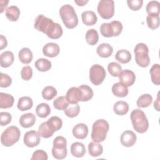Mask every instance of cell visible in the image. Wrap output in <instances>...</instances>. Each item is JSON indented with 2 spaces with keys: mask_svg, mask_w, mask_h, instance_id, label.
Listing matches in <instances>:
<instances>
[{
  "mask_svg": "<svg viewBox=\"0 0 160 160\" xmlns=\"http://www.w3.org/2000/svg\"><path fill=\"white\" fill-rule=\"evenodd\" d=\"M8 42L6 40V38L3 36L1 35L0 36V49L2 50L4 48H5L7 46Z\"/></svg>",
  "mask_w": 160,
  "mask_h": 160,
  "instance_id": "cell-49",
  "label": "cell"
},
{
  "mask_svg": "<svg viewBox=\"0 0 160 160\" xmlns=\"http://www.w3.org/2000/svg\"><path fill=\"white\" fill-rule=\"evenodd\" d=\"M59 15L65 26L68 29H73L78 24V18L74 8L69 4H65L61 7Z\"/></svg>",
  "mask_w": 160,
  "mask_h": 160,
  "instance_id": "cell-2",
  "label": "cell"
},
{
  "mask_svg": "<svg viewBox=\"0 0 160 160\" xmlns=\"http://www.w3.org/2000/svg\"><path fill=\"white\" fill-rule=\"evenodd\" d=\"M18 57L22 63L27 64L30 63L32 60V52L29 48H23L19 51Z\"/></svg>",
  "mask_w": 160,
  "mask_h": 160,
  "instance_id": "cell-24",
  "label": "cell"
},
{
  "mask_svg": "<svg viewBox=\"0 0 160 160\" xmlns=\"http://www.w3.org/2000/svg\"><path fill=\"white\" fill-rule=\"evenodd\" d=\"M33 102L32 99L28 96H23L19 99L18 102V108L21 111H28L32 107Z\"/></svg>",
  "mask_w": 160,
  "mask_h": 160,
  "instance_id": "cell-25",
  "label": "cell"
},
{
  "mask_svg": "<svg viewBox=\"0 0 160 160\" xmlns=\"http://www.w3.org/2000/svg\"><path fill=\"white\" fill-rule=\"evenodd\" d=\"M67 141L66 139L61 136H58L53 141V148L52 154L55 159H62L67 156Z\"/></svg>",
  "mask_w": 160,
  "mask_h": 160,
  "instance_id": "cell-7",
  "label": "cell"
},
{
  "mask_svg": "<svg viewBox=\"0 0 160 160\" xmlns=\"http://www.w3.org/2000/svg\"><path fill=\"white\" fill-rule=\"evenodd\" d=\"M36 69L41 72H45L51 68V62L47 59L39 58L36 60L34 64Z\"/></svg>",
  "mask_w": 160,
  "mask_h": 160,
  "instance_id": "cell-32",
  "label": "cell"
},
{
  "mask_svg": "<svg viewBox=\"0 0 160 160\" xmlns=\"http://www.w3.org/2000/svg\"><path fill=\"white\" fill-rule=\"evenodd\" d=\"M119 80L120 82L122 83L127 87L131 86L135 82L136 76L133 71L129 69H124L122 71L119 76Z\"/></svg>",
  "mask_w": 160,
  "mask_h": 160,
  "instance_id": "cell-12",
  "label": "cell"
},
{
  "mask_svg": "<svg viewBox=\"0 0 160 160\" xmlns=\"http://www.w3.org/2000/svg\"><path fill=\"white\" fill-rule=\"evenodd\" d=\"M80 112V107L78 104H71L64 110V114L69 118H72L77 116Z\"/></svg>",
  "mask_w": 160,
  "mask_h": 160,
  "instance_id": "cell-40",
  "label": "cell"
},
{
  "mask_svg": "<svg viewBox=\"0 0 160 160\" xmlns=\"http://www.w3.org/2000/svg\"><path fill=\"white\" fill-rule=\"evenodd\" d=\"M89 154L92 157H98L102 154L103 152V148L102 145L94 141L91 142L88 144Z\"/></svg>",
  "mask_w": 160,
  "mask_h": 160,
  "instance_id": "cell-27",
  "label": "cell"
},
{
  "mask_svg": "<svg viewBox=\"0 0 160 160\" xmlns=\"http://www.w3.org/2000/svg\"><path fill=\"white\" fill-rule=\"evenodd\" d=\"M9 2V1L8 0H1L0 1V12L2 13L3 12V11L5 10V9L6 8Z\"/></svg>",
  "mask_w": 160,
  "mask_h": 160,
  "instance_id": "cell-50",
  "label": "cell"
},
{
  "mask_svg": "<svg viewBox=\"0 0 160 160\" xmlns=\"http://www.w3.org/2000/svg\"><path fill=\"white\" fill-rule=\"evenodd\" d=\"M96 52L100 57L106 58L111 56L113 52V48L108 43H102L97 48Z\"/></svg>",
  "mask_w": 160,
  "mask_h": 160,
  "instance_id": "cell-23",
  "label": "cell"
},
{
  "mask_svg": "<svg viewBox=\"0 0 160 160\" xmlns=\"http://www.w3.org/2000/svg\"><path fill=\"white\" fill-rule=\"evenodd\" d=\"M14 99L12 95L4 92H0V108L7 109L12 106Z\"/></svg>",
  "mask_w": 160,
  "mask_h": 160,
  "instance_id": "cell-22",
  "label": "cell"
},
{
  "mask_svg": "<svg viewBox=\"0 0 160 160\" xmlns=\"http://www.w3.org/2000/svg\"><path fill=\"white\" fill-rule=\"evenodd\" d=\"M74 2L78 4V6H84L86 3L88 2V0H86V1H84V0H80V1H76L75 0L74 1Z\"/></svg>",
  "mask_w": 160,
  "mask_h": 160,
  "instance_id": "cell-52",
  "label": "cell"
},
{
  "mask_svg": "<svg viewBox=\"0 0 160 160\" xmlns=\"http://www.w3.org/2000/svg\"><path fill=\"white\" fill-rule=\"evenodd\" d=\"M97 10L102 18L109 19L114 14V2L112 0H101L98 3Z\"/></svg>",
  "mask_w": 160,
  "mask_h": 160,
  "instance_id": "cell-8",
  "label": "cell"
},
{
  "mask_svg": "<svg viewBox=\"0 0 160 160\" xmlns=\"http://www.w3.org/2000/svg\"><path fill=\"white\" fill-rule=\"evenodd\" d=\"M40 138L38 132L32 130L25 133L24 136V143L29 148L37 146L40 142Z\"/></svg>",
  "mask_w": 160,
  "mask_h": 160,
  "instance_id": "cell-11",
  "label": "cell"
},
{
  "mask_svg": "<svg viewBox=\"0 0 160 160\" xmlns=\"http://www.w3.org/2000/svg\"><path fill=\"white\" fill-rule=\"evenodd\" d=\"M48 158L46 152L41 149L35 151L31 158V160H47Z\"/></svg>",
  "mask_w": 160,
  "mask_h": 160,
  "instance_id": "cell-44",
  "label": "cell"
},
{
  "mask_svg": "<svg viewBox=\"0 0 160 160\" xmlns=\"http://www.w3.org/2000/svg\"><path fill=\"white\" fill-rule=\"evenodd\" d=\"M66 98L71 104H78L81 101V94L78 87H72L69 88L66 94Z\"/></svg>",
  "mask_w": 160,
  "mask_h": 160,
  "instance_id": "cell-14",
  "label": "cell"
},
{
  "mask_svg": "<svg viewBox=\"0 0 160 160\" xmlns=\"http://www.w3.org/2000/svg\"><path fill=\"white\" fill-rule=\"evenodd\" d=\"M113 110L114 112L118 115H125L129 111V105L125 101H119L114 104Z\"/></svg>",
  "mask_w": 160,
  "mask_h": 160,
  "instance_id": "cell-26",
  "label": "cell"
},
{
  "mask_svg": "<svg viewBox=\"0 0 160 160\" xmlns=\"http://www.w3.org/2000/svg\"><path fill=\"white\" fill-rule=\"evenodd\" d=\"M14 56L11 51H6L3 52L0 56V64L2 68L9 67L14 62Z\"/></svg>",
  "mask_w": 160,
  "mask_h": 160,
  "instance_id": "cell-21",
  "label": "cell"
},
{
  "mask_svg": "<svg viewBox=\"0 0 160 160\" xmlns=\"http://www.w3.org/2000/svg\"><path fill=\"white\" fill-rule=\"evenodd\" d=\"M20 16V10L16 6H11L6 11V16L11 21H16Z\"/></svg>",
  "mask_w": 160,
  "mask_h": 160,
  "instance_id": "cell-28",
  "label": "cell"
},
{
  "mask_svg": "<svg viewBox=\"0 0 160 160\" xmlns=\"http://www.w3.org/2000/svg\"><path fill=\"white\" fill-rule=\"evenodd\" d=\"M108 70L112 76L118 77L122 72V68L118 62H111L108 64Z\"/></svg>",
  "mask_w": 160,
  "mask_h": 160,
  "instance_id": "cell-39",
  "label": "cell"
},
{
  "mask_svg": "<svg viewBox=\"0 0 160 160\" xmlns=\"http://www.w3.org/2000/svg\"><path fill=\"white\" fill-rule=\"evenodd\" d=\"M71 154L76 158H82L86 153L85 146L80 142H75L71 146Z\"/></svg>",
  "mask_w": 160,
  "mask_h": 160,
  "instance_id": "cell-19",
  "label": "cell"
},
{
  "mask_svg": "<svg viewBox=\"0 0 160 160\" xmlns=\"http://www.w3.org/2000/svg\"><path fill=\"white\" fill-rule=\"evenodd\" d=\"M69 102L65 96H59L53 102V106L58 110H64L69 106Z\"/></svg>",
  "mask_w": 160,
  "mask_h": 160,
  "instance_id": "cell-38",
  "label": "cell"
},
{
  "mask_svg": "<svg viewBox=\"0 0 160 160\" xmlns=\"http://www.w3.org/2000/svg\"><path fill=\"white\" fill-rule=\"evenodd\" d=\"M81 18L82 22L86 26L94 25L98 20L96 14L92 11H84L81 14Z\"/></svg>",
  "mask_w": 160,
  "mask_h": 160,
  "instance_id": "cell-20",
  "label": "cell"
},
{
  "mask_svg": "<svg viewBox=\"0 0 160 160\" xmlns=\"http://www.w3.org/2000/svg\"><path fill=\"white\" fill-rule=\"evenodd\" d=\"M116 59L122 64H126L131 59V53L126 49H121L117 51L115 55Z\"/></svg>",
  "mask_w": 160,
  "mask_h": 160,
  "instance_id": "cell-30",
  "label": "cell"
},
{
  "mask_svg": "<svg viewBox=\"0 0 160 160\" xmlns=\"http://www.w3.org/2000/svg\"><path fill=\"white\" fill-rule=\"evenodd\" d=\"M111 24L112 31H113V36H118L121 34L122 30V24L119 21H112L110 22Z\"/></svg>",
  "mask_w": 160,
  "mask_h": 160,
  "instance_id": "cell-45",
  "label": "cell"
},
{
  "mask_svg": "<svg viewBox=\"0 0 160 160\" xmlns=\"http://www.w3.org/2000/svg\"><path fill=\"white\" fill-rule=\"evenodd\" d=\"M36 122V116L31 112H28L22 114L19 119L20 125L25 128H28L32 126Z\"/></svg>",
  "mask_w": 160,
  "mask_h": 160,
  "instance_id": "cell-17",
  "label": "cell"
},
{
  "mask_svg": "<svg viewBox=\"0 0 160 160\" xmlns=\"http://www.w3.org/2000/svg\"><path fill=\"white\" fill-rule=\"evenodd\" d=\"M152 102V97L149 94L141 95L137 100L136 104L139 108H144L148 107Z\"/></svg>",
  "mask_w": 160,
  "mask_h": 160,
  "instance_id": "cell-35",
  "label": "cell"
},
{
  "mask_svg": "<svg viewBox=\"0 0 160 160\" xmlns=\"http://www.w3.org/2000/svg\"><path fill=\"white\" fill-rule=\"evenodd\" d=\"M148 26L151 29H156L159 26V16L158 15H148L146 18Z\"/></svg>",
  "mask_w": 160,
  "mask_h": 160,
  "instance_id": "cell-41",
  "label": "cell"
},
{
  "mask_svg": "<svg viewBox=\"0 0 160 160\" xmlns=\"http://www.w3.org/2000/svg\"><path fill=\"white\" fill-rule=\"evenodd\" d=\"M112 92L113 94L119 98L126 97L128 94V89L126 86L119 82L114 84L112 86Z\"/></svg>",
  "mask_w": 160,
  "mask_h": 160,
  "instance_id": "cell-18",
  "label": "cell"
},
{
  "mask_svg": "<svg viewBox=\"0 0 160 160\" xmlns=\"http://www.w3.org/2000/svg\"><path fill=\"white\" fill-rule=\"evenodd\" d=\"M86 40L91 46L96 44L99 41V35L98 31L94 29L88 30L86 33Z\"/></svg>",
  "mask_w": 160,
  "mask_h": 160,
  "instance_id": "cell-33",
  "label": "cell"
},
{
  "mask_svg": "<svg viewBox=\"0 0 160 160\" xmlns=\"http://www.w3.org/2000/svg\"><path fill=\"white\" fill-rule=\"evenodd\" d=\"M100 32L101 34L106 38L113 37V31L111 24L109 22L102 23L100 26Z\"/></svg>",
  "mask_w": 160,
  "mask_h": 160,
  "instance_id": "cell-42",
  "label": "cell"
},
{
  "mask_svg": "<svg viewBox=\"0 0 160 160\" xmlns=\"http://www.w3.org/2000/svg\"><path fill=\"white\" fill-rule=\"evenodd\" d=\"M34 28L39 31L46 34L49 38L56 39L62 34V29L58 23L54 22L42 14L39 15L34 21Z\"/></svg>",
  "mask_w": 160,
  "mask_h": 160,
  "instance_id": "cell-1",
  "label": "cell"
},
{
  "mask_svg": "<svg viewBox=\"0 0 160 160\" xmlns=\"http://www.w3.org/2000/svg\"><path fill=\"white\" fill-rule=\"evenodd\" d=\"M131 120L133 128L139 133H144L149 128V122L145 113L139 109L133 110L131 113Z\"/></svg>",
  "mask_w": 160,
  "mask_h": 160,
  "instance_id": "cell-3",
  "label": "cell"
},
{
  "mask_svg": "<svg viewBox=\"0 0 160 160\" xmlns=\"http://www.w3.org/2000/svg\"><path fill=\"white\" fill-rule=\"evenodd\" d=\"M11 114L8 112H1L0 113V123L2 126H6L11 121Z\"/></svg>",
  "mask_w": 160,
  "mask_h": 160,
  "instance_id": "cell-47",
  "label": "cell"
},
{
  "mask_svg": "<svg viewBox=\"0 0 160 160\" xmlns=\"http://www.w3.org/2000/svg\"><path fill=\"white\" fill-rule=\"evenodd\" d=\"M136 135L133 131L127 130L122 133L121 136V142L122 146L129 148L132 146L136 143Z\"/></svg>",
  "mask_w": 160,
  "mask_h": 160,
  "instance_id": "cell-13",
  "label": "cell"
},
{
  "mask_svg": "<svg viewBox=\"0 0 160 160\" xmlns=\"http://www.w3.org/2000/svg\"><path fill=\"white\" fill-rule=\"evenodd\" d=\"M1 82L0 86L1 88H8L12 83V79L6 74L1 72Z\"/></svg>",
  "mask_w": 160,
  "mask_h": 160,
  "instance_id": "cell-48",
  "label": "cell"
},
{
  "mask_svg": "<svg viewBox=\"0 0 160 160\" xmlns=\"http://www.w3.org/2000/svg\"><path fill=\"white\" fill-rule=\"evenodd\" d=\"M109 124L108 121L101 119L96 121L92 128L91 139L96 142H101L105 140L109 131Z\"/></svg>",
  "mask_w": 160,
  "mask_h": 160,
  "instance_id": "cell-4",
  "label": "cell"
},
{
  "mask_svg": "<svg viewBox=\"0 0 160 160\" xmlns=\"http://www.w3.org/2000/svg\"><path fill=\"white\" fill-rule=\"evenodd\" d=\"M160 67L159 64H154L150 69V75L152 82L155 85H159L160 84Z\"/></svg>",
  "mask_w": 160,
  "mask_h": 160,
  "instance_id": "cell-36",
  "label": "cell"
},
{
  "mask_svg": "<svg viewBox=\"0 0 160 160\" xmlns=\"http://www.w3.org/2000/svg\"><path fill=\"white\" fill-rule=\"evenodd\" d=\"M57 90L53 86H46L42 91V98L47 101L51 100L57 95Z\"/></svg>",
  "mask_w": 160,
  "mask_h": 160,
  "instance_id": "cell-37",
  "label": "cell"
},
{
  "mask_svg": "<svg viewBox=\"0 0 160 160\" xmlns=\"http://www.w3.org/2000/svg\"><path fill=\"white\" fill-rule=\"evenodd\" d=\"M106 77L104 68L99 64L92 65L89 70V79L94 85H100Z\"/></svg>",
  "mask_w": 160,
  "mask_h": 160,
  "instance_id": "cell-9",
  "label": "cell"
},
{
  "mask_svg": "<svg viewBox=\"0 0 160 160\" xmlns=\"http://www.w3.org/2000/svg\"><path fill=\"white\" fill-rule=\"evenodd\" d=\"M21 78L25 81H28L32 76V69L29 66H24L21 71Z\"/></svg>",
  "mask_w": 160,
  "mask_h": 160,
  "instance_id": "cell-43",
  "label": "cell"
},
{
  "mask_svg": "<svg viewBox=\"0 0 160 160\" xmlns=\"http://www.w3.org/2000/svg\"><path fill=\"white\" fill-rule=\"evenodd\" d=\"M136 62L142 68L148 67L150 64V58L148 55L149 49L146 44L140 42L136 45L134 50Z\"/></svg>",
  "mask_w": 160,
  "mask_h": 160,
  "instance_id": "cell-6",
  "label": "cell"
},
{
  "mask_svg": "<svg viewBox=\"0 0 160 160\" xmlns=\"http://www.w3.org/2000/svg\"><path fill=\"white\" fill-rule=\"evenodd\" d=\"M60 51L59 46L54 42H49L45 44L42 48V52L44 56L49 58L57 56Z\"/></svg>",
  "mask_w": 160,
  "mask_h": 160,
  "instance_id": "cell-15",
  "label": "cell"
},
{
  "mask_svg": "<svg viewBox=\"0 0 160 160\" xmlns=\"http://www.w3.org/2000/svg\"><path fill=\"white\" fill-rule=\"evenodd\" d=\"M88 134V128L84 123H78L73 127L72 134L79 139H83L87 137Z\"/></svg>",
  "mask_w": 160,
  "mask_h": 160,
  "instance_id": "cell-16",
  "label": "cell"
},
{
  "mask_svg": "<svg viewBox=\"0 0 160 160\" xmlns=\"http://www.w3.org/2000/svg\"><path fill=\"white\" fill-rule=\"evenodd\" d=\"M21 136L19 128L15 126L7 128L2 133L1 136V144L6 147H9L17 142Z\"/></svg>",
  "mask_w": 160,
  "mask_h": 160,
  "instance_id": "cell-5",
  "label": "cell"
},
{
  "mask_svg": "<svg viewBox=\"0 0 160 160\" xmlns=\"http://www.w3.org/2000/svg\"><path fill=\"white\" fill-rule=\"evenodd\" d=\"M79 89H80L81 94V101H88L93 97V91L91 88L88 85L82 84L79 86Z\"/></svg>",
  "mask_w": 160,
  "mask_h": 160,
  "instance_id": "cell-29",
  "label": "cell"
},
{
  "mask_svg": "<svg viewBox=\"0 0 160 160\" xmlns=\"http://www.w3.org/2000/svg\"><path fill=\"white\" fill-rule=\"evenodd\" d=\"M160 3L157 1H151L146 6V10L149 15H159Z\"/></svg>",
  "mask_w": 160,
  "mask_h": 160,
  "instance_id": "cell-34",
  "label": "cell"
},
{
  "mask_svg": "<svg viewBox=\"0 0 160 160\" xmlns=\"http://www.w3.org/2000/svg\"><path fill=\"white\" fill-rule=\"evenodd\" d=\"M57 128L54 124L48 119L41 123L38 128V134L39 136L43 138H49L51 137L55 131H57Z\"/></svg>",
  "mask_w": 160,
  "mask_h": 160,
  "instance_id": "cell-10",
  "label": "cell"
},
{
  "mask_svg": "<svg viewBox=\"0 0 160 160\" xmlns=\"http://www.w3.org/2000/svg\"><path fill=\"white\" fill-rule=\"evenodd\" d=\"M154 108L158 111H159V92L158 94V97H157V99L156 101L154 102Z\"/></svg>",
  "mask_w": 160,
  "mask_h": 160,
  "instance_id": "cell-51",
  "label": "cell"
},
{
  "mask_svg": "<svg viewBox=\"0 0 160 160\" xmlns=\"http://www.w3.org/2000/svg\"><path fill=\"white\" fill-rule=\"evenodd\" d=\"M127 4L128 7L132 11H138L141 8L143 1L142 0H128Z\"/></svg>",
  "mask_w": 160,
  "mask_h": 160,
  "instance_id": "cell-46",
  "label": "cell"
},
{
  "mask_svg": "<svg viewBox=\"0 0 160 160\" xmlns=\"http://www.w3.org/2000/svg\"><path fill=\"white\" fill-rule=\"evenodd\" d=\"M36 114L41 118L48 117L51 113V108L46 103H41L36 108Z\"/></svg>",
  "mask_w": 160,
  "mask_h": 160,
  "instance_id": "cell-31",
  "label": "cell"
}]
</instances>
